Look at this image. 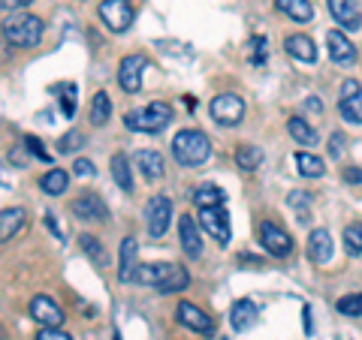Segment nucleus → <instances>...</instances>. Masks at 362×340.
I'll use <instances>...</instances> for the list:
<instances>
[{"mask_svg":"<svg viewBox=\"0 0 362 340\" xmlns=\"http://www.w3.org/2000/svg\"><path fill=\"white\" fill-rule=\"evenodd\" d=\"M259 241H263V247L272 253V256H278V259H284L293 253V238L281 229V226H275L272 220H263L259 223Z\"/></svg>","mask_w":362,"mask_h":340,"instance_id":"obj_8","label":"nucleus"},{"mask_svg":"<svg viewBox=\"0 0 362 340\" xmlns=\"http://www.w3.org/2000/svg\"><path fill=\"white\" fill-rule=\"evenodd\" d=\"M302 313H305V332H308V334H311V308H305Z\"/></svg>","mask_w":362,"mask_h":340,"instance_id":"obj_47","label":"nucleus"},{"mask_svg":"<svg viewBox=\"0 0 362 340\" xmlns=\"http://www.w3.org/2000/svg\"><path fill=\"white\" fill-rule=\"evenodd\" d=\"M25 226V208H4L0 211V244L13 241V235L21 232Z\"/></svg>","mask_w":362,"mask_h":340,"instance_id":"obj_20","label":"nucleus"},{"mask_svg":"<svg viewBox=\"0 0 362 340\" xmlns=\"http://www.w3.org/2000/svg\"><path fill=\"white\" fill-rule=\"evenodd\" d=\"M194 202L197 208H214V205H223V190L214 187V184H202L194 190Z\"/></svg>","mask_w":362,"mask_h":340,"instance_id":"obj_30","label":"nucleus"},{"mask_svg":"<svg viewBox=\"0 0 362 340\" xmlns=\"http://www.w3.org/2000/svg\"><path fill=\"white\" fill-rule=\"evenodd\" d=\"M175 316H178L181 325H187L190 332H197V334H211L214 332L211 316L206 310H199L197 304H190V301H181L178 308H175Z\"/></svg>","mask_w":362,"mask_h":340,"instance_id":"obj_11","label":"nucleus"},{"mask_svg":"<svg viewBox=\"0 0 362 340\" xmlns=\"http://www.w3.org/2000/svg\"><path fill=\"white\" fill-rule=\"evenodd\" d=\"M259 163H263V151H259L257 145H239V151H235V166H239L242 172H257Z\"/></svg>","mask_w":362,"mask_h":340,"instance_id":"obj_27","label":"nucleus"},{"mask_svg":"<svg viewBox=\"0 0 362 340\" xmlns=\"http://www.w3.org/2000/svg\"><path fill=\"white\" fill-rule=\"evenodd\" d=\"M209 111L218 123H230V127H235V123L245 118V103H242V97H235V94H218L211 99Z\"/></svg>","mask_w":362,"mask_h":340,"instance_id":"obj_7","label":"nucleus"},{"mask_svg":"<svg viewBox=\"0 0 362 340\" xmlns=\"http://www.w3.org/2000/svg\"><path fill=\"white\" fill-rule=\"evenodd\" d=\"M251 49H254V61L263 63V61H266V40H263V37H254V40H251Z\"/></svg>","mask_w":362,"mask_h":340,"instance_id":"obj_43","label":"nucleus"},{"mask_svg":"<svg viewBox=\"0 0 362 340\" xmlns=\"http://www.w3.org/2000/svg\"><path fill=\"white\" fill-rule=\"evenodd\" d=\"M257 320V304L251 298H239L230 308V325H233V332H247V328L254 325Z\"/></svg>","mask_w":362,"mask_h":340,"instance_id":"obj_19","label":"nucleus"},{"mask_svg":"<svg viewBox=\"0 0 362 340\" xmlns=\"http://www.w3.org/2000/svg\"><path fill=\"white\" fill-rule=\"evenodd\" d=\"M73 172H76L78 178H94L97 169H94V163H90V160H76V163H73Z\"/></svg>","mask_w":362,"mask_h":340,"instance_id":"obj_41","label":"nucleus"},{"mask_svg":"<svg viewBox=\"0 0 362 340\" xmlns=\"http://www.w3.org/2000/svg\"><path fill=\"white\" fill-rule=\"evenodd\" d=\"M42 30H45L42 18L28 16V13H9L4 18V25H0L4 40L9 45H16V49H33V45H40Z\"/></svg>","mask_w":362,"mask_h":340,"instance_id":"obj_1","label":"nucleus"},{"mask_svg":"<svg viewBox=\"0 0 362 340\" xmlns=\"http://www.w3.org/2000/svg\"><path fill=\"white\" fill-rule=\"evenodd\" d=\"M133 163H136V169H139V172L148 178V181L163 178V157L157 154V151H136Z\"/></svg>","mask_w":362,"mask_h":340,"instance_id":"obj_22","label":"nucleus"},{"mask_svg":"<svg viewBox=\"0 0 362 340\" xmlns=\"http://www.w3.org/2000/svg\"><path fill=\"white\" fill-rule=\"evenodd\" d=\"M33 0H0V13H21V9H28Z\"/></svg>","mask_w":362,"mask_h":340,"instance_id":"obj_40","label":"nucleus"},{"mask_svg":"<svg viewBox=\"0 0 362 340\" xmlns=\"http://www.w3.org/2000/svg\"><path fill=\"white\" fill-rule=\"evenodd\" d=\"M187 283H190V274L181 265H173V271L166 274V280L157 286V292H163V296H173V292H181V289H187Z\"/></svg>","mask_w":362,"mask_h":340,"instance_id":"obj_29","label":"nucleus"},{"mask_svg":"<svg viewBox=\"0 0 362 340\" xmlns=\"http://www.w3.org/2000/svg\"><path fill=\"white\" fill-rule=\"evenodd\" d=\"M37 340H73L66 332H61V328H42V332L37 334Z\"/></svg>","mask_w":362,"mask_h":340,"instance_id":"obj_42","label":"nucleus"},{"mask_svg":"<svg viewBox=\"0 0 362 340\" xmlns=\"http://www.w3.org/2000/svg\"><path fill=\"white\" fill-rule=\"evenodd\" d=\"M290 205L299 211V220L305 223V220H311V214H308V196H305V193H290Z\"/></svg>","mask_w":362,"mask_h":340,"instance_id":"obj_38","label":"nucleus"},{"mask_svg":"<svg viewBox=\"0 0 362 340\" xmlns=\"http://www.w3.org/2000/svg\"><path fill=\"white\" fill-rule=\"evenodd\" d=\"M173 157L181 166H202L211 157V142L199 130H181L173 139Z\"/></svg>","mask_w":362,"mask_h":340,"instance_id":"obj_2","label":"nucleus"},{"mask_svg":"<svg viewBox=\"0 0 362 340\" xmlns=\"http://www.w3.org/2000/svg\"><path fill=\"white\" fill-rule=\"evenodd\" d=\"M329 154H332V157H341V154H344V135H341V133H332V139H329Z\"/></svg>","mask_w":362,"mask_h":340,"instance_id":"obj_44","label":"nucleus"},{"mask_svg":"<svg viewBox=\"0 0 362 340\" xmlns=\"http://www.w3.org/2000/svg\"><path fill=\"white\" fill-rule=\"evenodd\" d=\"M45 223H49V229H52L54 235H58V238H64V229H61L58 223H54V214H45Z\"/></svg>","mask_w":362,"mask_h":340,"instance_id":"obj_46","label":"nucleus"},{"mask_svg":"<svg viewBox=\"0 0 362 340\" xmlns=\"http://www.w3.org/2000/svg\"><path fill=\"white\" fill-rule=\"evenodd\" d=\"M97 13H100V21H103L112 33H124L133 25V4L130 0H103Z\"/></svg>","mask_w":362,"mask_h":340,"instance_id":"obj_4","label":"nucleus"},{"mask_svg":"<svg viewBox=\"0 0 362 340\" xmlns=\"http://www.w3.org/2000/svg\"><path fill=\"white\" fill-rule=\"evenodd\" d=\"M344 181L347 184H362V169H356V166L344 169Z\"/></svg>","mask_w":362,"mask_h":340,"instance_id":"obj_45","label":"nucleus"},{"mask_svg":"<svg viewBox=\"0 0 362 340\" xmlns=\"http://www.w3.org/2000/svg\"><path fill=\"white\" fill-rule=\"evenodd\" d=\"M308 259L314 265H326L332 259V235L326 229H314L308 235Z\"/></svg>","mask_w":362,"mask_h":340,"instance_id":"obj_17","label":"nucleus"},{"mask_svg":"<svg viewBox=\"0 0 362 340\" xmlns=\"http://www.w3.org/2000/svg\"><path fill=\"white\" fill-rule=\"evenodd\" d=\"M326 49H329V58L335 63H341V66H350V63L356 61L354 42H350L341 30H329V33H326Z\"/></svg>","mask_w":362,"mask_h":340,"instance_id":"obj_16","label":"nucleus"},{"mask_svg":"<svg viewBox=\"0 0 362 340\" xmlns=\"http://www.w3.org/2000/svg\"><path fill=\"white\" fill-rule=\"evenodd\" d=\"M82 133H78V130H70V133H66V135H61V142H58V151L61 154H73V151H78V148H82Z\"/></svg>","mask_w":362,"mask_h":340,"instance_id":"obj_36","label":"nucleus"},{"mask_svg":"<svg viewBox=\"0 0 362 340\" xmlns=\"http://www.w3.org/2000/svg\"><path fill=\"white\" fill-rule=\"evenodd\" d=\"M199 226L206 229L218 244H226L230 241V217H226V211L221 205L214 208H199Z\"/></svg>","mask_w":362,"mask_h":340,"instance_id":"obj_10","label":"nucleus"},{"mask_svg":"<svg viewBox=\"0 0 362 340\" xmlns=\"http://www.w3.org/2000/svg\"><path fill=\"white\" fill-rule=\"evenodd\" d=\"M148 66V58L145 54H127L118 63V85L127 90V94H139L142 90V73Z\"/></svg>","mask_w":362,"mask_h":340,"instance_id":"obj_6","label":"nucleus"},{"mask_svg":"<svg viewBox=\"0 0 362 340\" xmlns=\"http://www.w3.org/2000/svg\"><path fill=\"white\" fill-rule=\"evenodd\" d=\"M275 6L284 16H290L293 21H311V16H314V6L308 0H275Z\"/></svg>","mask_w":362,"mask_h":340,"instance_id":"obj_26","label":"nucleus"},{"mask_svg":"<svg viewBox=\"0 0 362 340\" xmlns=\"http://www.w3.org/2000/svg\"><path fill=\"white\" fill-rule=\"evenodd\" d=\"M284 49H287L290 58H296V61H302V63H314V61H317L314 42H311L308 37H302V33H293V37H287Z\"/></svg>","mask_w":362,"mask_h":340,"instance_id":"obj_21","label":"nucleus"},{"mask_svg":"<svg viewBox=\"0 0 362 340\" xmlns=\"http://www.w3.org/2000/svg\"><path fill=\"white\" fill-rule=\"evenodd\" d=\"M136 238L133 235H127L121 241V268H118V280L121 283H130L133 280V271H136Z\"/></svg>","mask_w":362,"mask_h":340,"instance_id":"obj_23","label":"nucleus"},{"mask_svg":"<svg viewBox=\"0 0 362 340\" xmlns=\"http://www.w3.org/2000/svg\"><path fill=\"white\" fill-rule=\"evenodd\" d=\"M338 111H341V118L350 121V123H362V85L356 78H347L341 85V99H338Z\"/></svg>","mask_w":362,"mask_h":340,"instance_id":"obj_9","label":"nucleus"},{"mask_svg":"<svg viewBox=\"0 0 362 340\" xmlns=\"http://www.w3.org/2000/svg\"><path fill=\"white\" fill-rule=\"evenodd\" d=\"M112 178H115V184L124 193H133V169H130V160L124 154L112 157Z\"/></svg>","mask_w":362,"mask_h":340,"instance_id":"obj_24","label":"nucleus"},{"mask_svg":"<svg viewBox=\"0 0 362 340\" xmlns=\"http://www.w3.org/2000/svg\"><path fill=\"white\" fill-rule=\"evenodd\" d=\"M338 313L341 316H362V292H356V296H344L341 301H338Z\"/></svg>","mask_w":362,"mask_h":340,"instance_id":"obj_35","label":"nucleus"},{"mask_svg":"<svg viewBox=\"0 0 362 340\" xmlns=\"http://www.w3.org/2000/svg\"><path fill=\"white\" fill-rule=\"evenodd\" d=\"M296 169H299V175H305V178H320L326 166H323L320 157H314L308 151H296Z\"/></svg>","mask_w":362,"mask_h":340,"instance_id":"obj_31","label":"nucleus"},{"mask_svg":"<svg viewBox=\"0 0 362 340\" xmlns=\"http://www.w3.org/2000/svg\"><path fill=\"white\" fill-rule=\"evenodd\" d=\"M173 115H175L173 106L163 103V99H154V103H148L139 111H127L124 123H127V130H133V133H160L169 127Z\"/></svg>","mask_w":362,"mask_h":340,"instance_id":"obj_3","label":"nucleus"},{"mask_svg":"<svg viewBox=\"0 0 362 340\" xmlns=\"http://www.w3.org/2000/svg\"><path fill=\"white\" fill-rule=\"evenodd\" d=\"M25 145H28V151H30L33 157H40L42 163H49V160H52V154L42 148V142H40V139H33V135H25Z\"/></svg>","mask_w":362,"mask_h":340,"instance_id":"obj_39","label":"nucleus"},{"mask_svg":"<svg viewBox=\"0 0 362 340\" xmlns=\"http://www.w3.org/2000/svg\"><path fill=\"white\" fill-rule=\"evenodd\" d=\"M73 214L78 220H90V223H103L109 217V208H106V202L97 196V193H85V196H78L73 202Z\"/></svg>","mask_w":362,"mask_h":340,"instance_id":"obj_12","label":"nucleus"},{"mask_svg":"<svg viewBox=\"0 0 362 340\" xmlns=\"http://www.w3.org/2000/svg\"><path fill=\"white\" fill-rule=\"evenodd\" d=\"M78 247H82V253H85L94 265H106V250H103V244H100V238L82 235V238H78Z\"/></svg>","mask_w":362,"mask_h":340,"instance_id":"obj_33","label":"nucleus"},{"mask_svg":"<svg viewBox=\"0 0 362 340\" xmlns=\"http://www.w3.org/2000/svg\"><path fill=\"white\" fill-rule=\"evenodd\" d=\"M287 130H290V135L296 139L299 145H317V133H314V127L308 121H302V118H290L287 121Z\"/></svg>","mask_w":362,"mask_h":340,"instance_id":"obj_32","label":"nucleus"},{"mask_svg":"<svg viewBox=\"0 0 362 340\" xmlns=\"http://www.w3.org/2000/svg\"><path fill=\"white\" fill-rule=\"evenodd\" d=\"M178 241H181V250H185L190 259H199L202 256V238L199 229L190 214H181L178 217Z\"/></svg>","mask_w":362,"mask_h":340,"instance_id":"obj_13","label":"nucleus"},{"mask_svg":"<svg viewBox=\"0 0 362 340\" xmlns=\"http://www.w3.org/2000/svg\"><path fill=\"white\" fill-rule=\"evenodd\" d=\"M169 220H173V202L166 196H151L148 205H145V223H148V235L151 238H163V232L169 229Z\"/></svg>","mask_w":362,"mask_h":340,"instance_id":"obj_5","label":"nucleus"},{"mask_svg":"<svg viewBox=\"0 0 362 340\" xmlns=\"http://www.w3.org/2000/svg\"><path fill=\"white\" fill-rule=\"evenodd\" d=\"M61 99H64V115L66 118H73L76 115V85L73 82H66V85H61Z\"/></svg>","mask_w":362,"mask_h":340,"instance_id":"obj_37","label":"nucleus"},{"mask_svg":"<svg viewBox=\"0 0 362 340\" xmlns=\"http://www.w3.org/2000/svg\"><path fill=\"white\" fill-rule=\"evenodd\" d=\"M173 271V262H151V265H136L133 271V283H142V286H160L166 280V274Z\"/></svg>","mask_w":362,"mask_h":340,"instance_id":"obj_18","label":"nucleus"},{"mask_svg":"<svg viewBox=\"0 0 362 340\" xmlns=\"http://www.w3.org/2000/svg\"><path fill=\"white\" fill-rule=\"evenodd\" d=\"M112 115V103H109V94L106 90H97L94 99H90V123L94 127H103Z\"/></svg>","mask_w":362,"mask_h":340,"instance_id":"obj_28","label":"nucleus"},{"mask_svg":"<svg viewBox=\"0 0 362 340\" xmlns=\"http://www.w3.org/2000/svg\"><path fill=\"white\" fill-rule=\"evenodd\" d=\"M344 247H347L350 256L362 253V223H350L344 229Z\"/></svg>","mask_w":362,"mask_h":340,"instance_id":"obj_34","label":"nucleus"},{"mask_svg":"<svg viewBox=\"0 0 362 340\" xmlns=\"http://www.w3.org/2000/svg\"><path fill=\"white\" fill-rule=\"evenodd\" d=\"M30 316L37 320L40 325H45V328H58L61 322H64V313H61V308L54 304L49 296H33L30 298Z\"/></svg>","mask_w":362,"mask_h":340,"instance_id":"obj_14","label":"nucleus"},{"mask_svg":"<svg viewBox=\"0 0 362 340\" xmlns=\"http://www.w3.org/2000/svg\"><path fill=\"white\" fill-rule=\"evenodd\" d=\"M326 4H329L332 18H335L344 30H359V28H362V13H359V4H356V0H326Z\"/></svg>","mask_w":362,"mask_h":340,"instance_id":"obj_15","label":"nucleus"},{"mask_svg":"<svg viewBox=\"0 0 362 340\" xmlns=\"http://www.w3.org/2000/svg\"><path fill=\"white\" fill-rule=\"evenodd\" d=\"M66 184H70V175H66L64 169H49V172L40 178V190L49 193V196H61Z\"/></svg>","mask_w":362,"mask_h":340,"instance_id":"obj_25","label":"nucleus"}]
</instances>
